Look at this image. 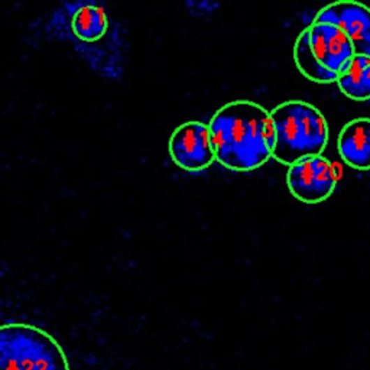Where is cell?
I'll return each mask as SVG.
<instances>
[{"label": "cell", "mask_w": 370, "mask_h": 370, "mask_svg": "<svg viewBox=\"0 0 370 370\" xmlns=\"http://www.w3.org/2000/svg\"><path fill=\"white\" fill-rule=\"evenodd\" d=\"M216 161L225 170L252 172L274 156L271 112L251 100L225 103L209 123Z\"/></svg>", "instance_id": "1"}, {"label": "cell", "mask_w": 370, "mask_h": 370, "mask_svg": "<svg viewBox=\"0 0 370 370\" xmlns=\"http://www.w3.org/2000/svg\"><path fill=\"white\" fill-rule=\"evenodd\" d=\"M54 25L75 50L89 58L96 71L120 75V36L106 10L94 2L67 3L58 10Z\"/></svg>", "instance_id": "2"}, {"label": "cell", "mask_w": 370, "mask_h": 370, "mask_svg": "<svg viewBox=\"0 0 370 370\" xmlns=\"http://www.w3.org/2000/svg\"><path fill=\"white\" fill-rule=\"evenodd\" d=\"M275 132L274 159L291 167L295 162L323 155L330 128L323 112L302 100L283 101L271 110Z\"/></svg>", "instance_id": "3"}, {"label": "cell", "mask_w": 370, "mask_h": 370, "mask_svg": "<svg viewBox=\"0 0 370 370\" xmlns=\"http://www.w3.org/2000/svg\"><path fill=\"white\" fill-rule=\"evenodd\" d=\"M355 55L348 38L328 24L308 25L294 44V63L298 71L317 84L337 83L341 70Z\"/></svg>", "instance_id": "4"}, {"label": "cell", "mask_w": 370, "mask_h": 370, "mask_svg": "<svg viewBox=\"0 0 370 370\" xmlns=\"http://www.w3.org/2000/svg\"><path fill=\"white\" fill-rule=\"evenodd\" d=\"M0 370H71L55 337L27 323L0 325Z\"/></svg>", "instance_id": "5"}, {"label": "cell", "mask_w": 370, "mask_h": 370, "mask_svg": "<svg viewBox=\"0 0 370 370\" xmlns=\"http://www.w3.org/2000/svg\"><path fill=\"white\" fill-rule=\"evenodd\" d=\"M286 185L304 204H320L330 198L337 187L332 162L324 155L304 158L288 167Z\"/></svg>", "instance_id": "6"}, {"label": "cell", "mask_w": 370, "mask_h": 370, "mask_svg": "<svg viewBox=\"0 0 370 370\" xmlns=\"http://www.w3.org/2000/svg\"><path fill=\"white\" fill-rule=\"evenodd\" d=\"M168 152L175 165L187 172L198 174L210 168L216 156L209 125L198 120L182 123L170 138Z\"/></svg>", "instance_id": "7"}, {"label": "cell", "mask_w": 370, "mask_h": 370, "mask_svg": "<svg viewBox=\"0 0 370 370\" xmlns=\"http://www.w3.org/2000/svg\"><path fill=\"white\" fill-rule=\"evenodd\" d=\"M313 22L339 28L350 40L356 55L370 57V8L355 0H340L318 10Z\"/></svg>", "instance_id": "8"}, {"label": "cell", "mask_w": 370, "mask_h": 370, "mask_svg": "<svg viewBox=\"0 0 370 370\" xmlns=\"http://www.w3.org/2000/svg\"><path fill=\"white\" fill-rule=\"evenodd\" d=\"M337 149L347 167L359 171L370 170V119H353L343 126L337 139Z\"/></svg>", "instance_id": "9"}, {"label": "cell", "mask_w": 370, "mask_h": 370, "mask_svg": "<svg viewBox=\"0 0 370 370\" xmlns=\"http://www.w3.org/2000/svg\"><path fill=\"white\" fill-rule=\"evenodd\" d=\"M339 90L350 100L370 98V57L355 55L341 70L337 78Z\"/></svg>", "instance_id": "10"}]
</instances>
